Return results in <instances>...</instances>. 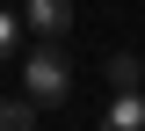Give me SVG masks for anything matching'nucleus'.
<instances>
[{
  "mask_svg": "<svg viewBox=\"0 0 145 131\" xmlns=\"http://www.w3.org/2000/svg\"><path fill=\"white\" fill-rule=\"evenodd\" d=\"M22 29L44 44H65L72 37V0H22Z\"/></svg>",
  "mask_w": 145,
  "mask_h": 131,
  "instance_id": "f03ea898",
  "label": "nucleus"
},
{
  "mask_svg": "<svg viewBox=\"0 0 145 131\" xmlns=\"http://www.w3.org/2000/svg\"><path fill=\"white\" fill-rule=\"evenodd\" d=\"M109 80H116V88H138V80H145L138 51H109Z\"/></svg>",
  "mask_w": 145,
  "mask_h": 131,
  "instance_id": "39448f33",
  "label": "nucleus"
},
{
  "mask_svg": "<svg viewBox=\"0 0 145 131\" xmlns=\"http://www.w3.org/2000/svg\"><path fill=\"white\" fill-rule=\"evenodd\" d=\"M22 95H29L36 109H58V102H72V58H65V44L29 37V51H22Z\"/></svg>",
  "mask_w": 145,
  "mask_h": 131,
  "instance_id": "f257e3e1",
  "label": "nucleus"
},
{
  "mask_svg": "<svg viewBox=\"0 0 145 131\" xmlns=\"http://www.w3.org/2000/svg\"><path fill=\"white\" fill-rule=\"evenodd\" d=\"M0 131H36V102L29 95H7L0 102Z\"/></svg>",
  "mask_w": 145,
  "mask_h": 131,
  "instance_id": "20e7f679",
  "label": "nucleus"
},
{
  "mask_svg": "<svg viewBox=\"0 0 145 131\" xmlns=\"http://www.w3.org/2000/svg\"><path fill=\"white\" fill-rule=\"evenodd\" d=\"M102 131H145V95L138 88H116V102L102 109Z\"/></svg>",
  "mask_w": 145,
  "mask_h": 131,
  "instance_id": "7ed1b4c3",
  "label": "nucleus"
},
{
  "mask_svg": "<svg viewBox=\"0 0 145 131\" xmlns=\"http://www.w3.org/2000/svg\"><path fill=\"white\" fill-rule=\"evenodd\" d=\"M15 44H22V22H15V7H7V0H0V66H7V58H15Z\"/></svg>",
  "mask_w": 145,
  "mask_h": 131,
  "instance_id": "423d86ee",
  "label": "nucleus"
}]
</instances>
